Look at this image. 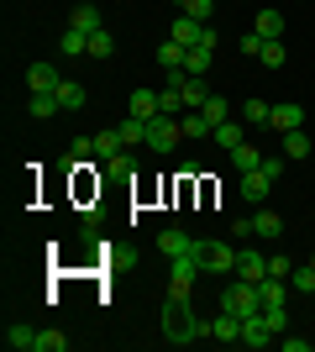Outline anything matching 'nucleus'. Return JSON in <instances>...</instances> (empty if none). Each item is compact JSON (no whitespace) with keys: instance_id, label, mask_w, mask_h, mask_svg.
I'll return each instance as SVG.
<instances>
[{"instance_id":"1","label":"nucleus","mask_w":315,"mask_h":352,"mask_svg":"<svg viewBox=\"0 0 315 352\" xmlns=\"http://www.w3.org/2000/svg\"><path fill=\"white\" fill-rule=\"evenodd\" d=\"M163 331H168V342H179V347H189V342H200L210 331V321H200L195 310H189V289H174V294H168Z\"/></svg>"},{"instance_id":"2","label":"nucleus","mask_w":315,"mask_h":352,"mask_svg":"<svg viewBox=\"0 0 315 352\" xmlns=\"http://www.w3.org/2000/svg\"><path fill=\"white\" fill-rule=\"evenodd\" d=\"M221 310H231V316H253V310H263V289H257L253 279H237L221 289Z\"/></svg>"},{"instance_id":"3","label":"nucleus","mask_w":315,"mask_h":352,"mask_svg":"<svg viewBox=\"0 0 315 352\" xmlns=\"http://www.w3.org/2000/svg\"><path fill=\"white\" fill-rule=\"evenodd\" d=\"M179 137H184V121L179 116H152L148 121V147H152V153H174Z\"/></svg>"},{"instance_id":"4","label":"nucleus","mask_w":315,"mask_h":352,"mask_svg":"<svg viewBox=\"0 0 315 352\" xmlns=\"http://www.w3.org/2000/svg\"><path fill=\"white\" fill-rule=\"evenodd\" d=\"M195 258L205 274H231L237 268V248H221V242H195Z\"/></svg>"},{"instance_id":"5","label":"nucleus","mask_w":315,"mask_h":352,"mask_svg":"<svg viewBox=\"0 0 315 352\" xmlns=\"http://www.w3.org/2000/svg\"><path fill=\"white\" fill-rule=\"evenodd\" d=\"M200 274H205V268H200L195 248H189V252H179V258H168V284H174V289H189V284H195Z\"/></svg>"},{"instance_id":"6","label":"nucleus","mask_w":315,"mask_h":352,"mask_svg":"<svg viewBox=\"0 0 315 352\" xmlns=\"http://www.w3.org/2000/svg\"><path fill=\"white\" fill-rule=\"evenodd\" d=\"M273 342V331H268V321H263V310H253V316H242V347H268Z\"/></svg>"},{"instance_id":"7","label":"nucleus","mask_w":315,"mask_h":352,"mask_svg":"<svg viewBox=\"0 0 315 352\" xmlns=\"http://www.w3.org/2000/svg\"><path fill=\"white\" fill-rule=\"evenodd\" d=\"M237 279H253V284H263V279H268V258H263V252H247V248H237Z\"/></svg>"},{"instance_id":"8","label":"nucleus","mask_w":315,"mask_h":352,"mask_svg":"<svg viewBox=\"0 0 315 352\" xmlns=\"http://www.w3.org/2000/svg\"><path fill=\"white\" fill-rule=\"evenodd\" d=\"M58 85H63V79H58L53 63H32V69H27V89H32V95H53Z\"/></svg>"},{"instance_id":"9","label":"nucleus","mask_w":315,"mask_h":352,"mask_svg":"<svg viewBox=\"0 0 315 352\" xmlns=\"http://www.w3.org/2000/svg\"><path fill=\"white\" fill-rule=\"evenodd\" d=\"M210 337L221 342V347L242 342V316H231V310H215V321H210Z\"/></svg>"},{"instance_id":"10","label":"nucleus","mask_w":315,"mask_h":352,"mask_svg":"<svg viewBox=\"0 0 315 352\" xmlns=\"http://www.w3.org/2000/svg\"><path fill=\"white\" fill-rule=\"evenodd\" d=\"M268 190H273V179L263 174V168H247V174H242V200L263 206V200H268Z\"/></svg>"},{"instance_id":"11","label":"nucleus","mask_w":315,"mask_h":352,"mask_svg":"<svg viewBox=\"0 0 315 352\" xmlns=\"http://www.w3.org/2000/svg\"><path fill=\"white\" fill-rule=\"evenodd\" d=\"M69 27H79V32H90V37H95V32L105 27V16H100V6H90V0H79L74 11H69Z\"/></svg>"},{"instance_id":"12","label":"nucleus","mask_w":315,"mask_h":352,"mask_svg":"<svg viewBox=\"0 0 315 352\" xmlns=\"http://www.w3.org/2000/svg\"><path fill=\"white\" fill-rule=\"evenodd\" d=\"M268 126H273V132H300V126H305V111L294 100H284V105H273V121H268Z\"/></svg>"},{"instance_id":"13","label":"nucleus","mask_w":315,"mask_h":352,"mask_svg":"<svg viewBox=\"0 0 315 352\" xmlns=\"http://www.w3.org/2000/svg\"><path fill=\"white\" fill-rule=\"evenodd\" d=\"M132 116H137V121L163 116V105H158V89H132Z\"/></svg>"},{"instance_id":"14","label":"nucleus","mask_w":315,"mask_h":352,"mask_svg":"<svg viewBox=\"0 0 315 352\" xmlns=\"http://www.w3.org/2000/svg\"><path fill=\"white\" fill-rule=\"evenodd\" d=\"M253 236H263V242L284 236V216H279V210H257L253 216Z\"/></svg>"},{"instance_id":"15","label":"nucleus","mask_w":315,"mask_h":352,"mask_svg":"<svg viewBox=\"0 0 315 352\" xmlns=\"http://www.w3.org/2000/svg\"><path fill=\"white\" fill-rule=\"evenodd\" d=\"M58 53H63V58H79V53H90V32L63 27V37H58Z\"/></svg>"},{"instance_id":"16","label":"nucleus","mask_w":315,"mask_h":352,"mask_svg":"<svg viewBox=\"0 0 315 352\" xmlns=\"http://www.w3.org/2000/svg\"><path fill=\"white\" fill-rule=\"evenodd\" d=\"M210 95H215V89H210V79H195V74L184 79V111H200Z\"/></svg>"},{"instance_id":"17","label":"nucleus","mask_w":315,"mask_h":352,"mask_svg":"<svg viewBox=\"0 0 315 352\" xmlns=\"http://www.w3.org/2000/svg\"><path fill=\"white\" fill-rule=\"evenodd\" d=\"M189 248H195V236H189V232H174V226L158 232V252H168V258H179V252H189Z\"/></svg>"},{"instance_id":"18","label":"nucleus","mask_w":315,"mask_h":352,"mask_svg":"<svg viewBox=\"0 0 315 352\" xmlns=\"http://www.w3.org/2000/svg\"><path fill=\"white\" fill-rule=\"evenodd\" d=\"M121 153H126V142H121V132L116 126H110V132H95V158H121Z\"/></svg>"},{"instance_id":"19","label":"nucleus","mask_w":315,"mask_h":352,"mask_svg":"<svg viewBox=\"0 0 315 352\" xmlns=\"http://www.w3.org/2000/svg\"><path fill=\"white\" fill-rule=\"evenodd\" d=\"M257 37H263V43H279V37H284V16L279 11H257Z\"/></svg>"},{"instance_id":"20","label":"nucleus","mask_w":315,"mask_h":352,"mask_svg":"<svg viewBox=\"0 0 315 352\" xmlns=\"http://www.w3.org/2000/svg\"><path fill=\"white\" fill-rule=\"evenodd\" d=\"M27 111H32V121H53L63 111V105H58V89H53V95H32Z\"/></svg>"},{"instance_id":"21","label":"nucleus","mask_w":315,"mask_h":352,"mask_svg":"<svg viewBox=\"0 0 315 352\" xmlns=\"http://www.w3.org/2000/svg\"><path fill=\"white\" fill-rule=\"evenodd\" d=\"M210 58H215V47H189V53H184V74L205 79V74H210Z\"/></svg>"},{"instance_id":"22","label":"nucleus","mask_w":315,"mask_h":352,"mask_svg":"<svg viewBox=\"0 0 315 352\" xmlns=\"http://www.w3.org/2000/svg\"><path fill=\"white\" fill-rule=\"evenodd\" d=\"M257 289H263V305H284L289 294H294V284H289V279H273V274H268Z\"/></svg>"},{"instance_id":"23","label":"nucleus","mask_w":315,"mask_h":352,"mask_svg":"<svg viewBox=\"0 0 315 352\" xmlns=\"http://www.w3.org/2000/svg\"><path fill=\"white\" fill-rule=\"evenodd\" d=\"M184 53H189V47L184 43H174V37H168V43H158V69H184Z\"/></svg>"},{"instance_id":"24","label":"nucleus","mask_w":315,"mask_h":352,"mask_svg":"<svg viewBox=\"0 0 315 352\" xmlns=\"http://www.w3.org/2000/svg\"><path fill=\"white\" fill-rule=\"evenodd\" d=\"M200 116L210 121V132H215V126H221V121H231V105H226V95H210V100L200 105Z\"/></svg>"},{"instance_id":"25","label":"nucleus","mask_w":315,"mask_h":352,"mask_svg":"<svg viewBox=\"0 0 315 352\" xmlns=\"http://www.w3.org/2000/svg\"><path fill=\"white\" fill-rule=\"evenodd\" d=\"M116 132H121V142H126V147H148V121L126 116V121L116 126Z\"/></svg>"},{"instance_id":"26","label":"nucleus","mask_w":315,"mask_h":352,"mask_svg":"<svg viewBox=\"0 0 315 352\" xmlns=\"http://www.w3.org/2000/svg\"><path fill=\"white\" fill-rule=\"evenodd\" d=\"M231 168H242V174H247V168H263V153H257L253 142H237L231 147Z\"/></svg>"},{"instance_id":"27","label":"nucleus","mask_w":315,"mask_h":352,"mask_svg":"<svg viewBox=\"0 0 315 352\" xmlns=\"http://www.w3.org/2000/svg\"><path fill=\"white\" fill-rule=\"evenodd\" d=\"M84 100H90L84 85H74V79H63V85H58V105H63V111H84Z\"/></svg>"},{"instance_id":"28","label":"nucleus","mask_w":315,"mask_h":352,"mask_svg":"<svg viewBox=\"0 0 315 352\" xmlns=\"http://www.w3.org/2000/svg\"><path fill=\"white\" fill-rule=\"evenodd\" d=\"M5 347H16V352H37V331H32V326H5Z\"/></svg>"},{"instance_id":"29","label":"nucleus","mask_w":315,"mask_h":352,"mask_svg":"<svg viewBox=\"0 0 315 352\" xmlns=\"http://www.w3.org/2000/svg\"><path fill=\"white\" fill-rule=\"evenodd\" d=\"M242 121H247V126H268V121H273V105L268 100H247V105H242Z\"/></svg>"},{"instance_id":"30","label":"nucleus","mask_w":315,"mask_h":352,"mask_svg":"<svg viewBox=\"0 0 315 352\" xmlns=\"http://www.w3.org/2000/svg\"><path fill=\"white\" fill-rule=\"evenodd\" d=\"M284 158H289V163L310 158V137H305V132H284Z\"/></svg>"},{"instance_id":"31","label":"nucleus","mask_w":315,"mask_h":352,"mask_svg":"<svg viewBox=\"0 0 315 352\" xmlns=\"http://www.w3.org/2000/svg\"><path fill=\"white\" fill-rule=\"evenodd\" d=\"M37 352H69V337L58 326H47V331H37Z\"/></svg>"},{"instance_id":"32","label":"nucleus","mask_w":315,"mask_h":352,"mask_svg":"<svg viewBox=\"0 0 315 352\" xmlns=\"http://www.w3.org/2000/svg\"><path fill=\"white\" fill-rule=\"evenodd\" d=\"M289 284H294V294H315V263H300L289 274Z\"/></svg>"},{"instance_id":"33","label":"nucleus","mask_w":315,"mask_h":352,"mask_svg":"<svg viewBox=\"0 0 315 352\" xmlns=\"http://www.w3.org/2000/svg\"><path fill=\"white\" fill-rule=\"evenodd\" d=\"M210 137H215V142H221L226 153H231V147H237V142H247V137H242V126H237V121H221V126H215V132H210Z\"/></svg>"},{"instance_id":"34","label":"nucleus","mask_w":315,"mask_h":352,"mask_svg":"<svg viewBox=\"0 0 315 352\" xmlns=\"http://www.w3.org/2000/svg\"><path fill=\"white\" fill-rule=\"evenodd\" d=\"M263 321H268L273 337H284V331H289V310L284 305H263Z\"/></svg>"},{"instance_id":"35","label":"nucleus","mask_w":315,"mask_h":352,"mask_svg":"<svg viewBox=\"0 0 315 352\" xmlns=\"http://www.w3.org/2000/svg\"><path fill=\"white\" fill-rule=\"evenodd\" d=\"M110 53H116V37H110V32H95V37H90V58H110Z\"/></svg>"},{"instance_id":"36","label":"nucleus","mask_w":315,"mask_h":352,"mask_svg":"<svg viewBox=\"0 0 315 352\" xmlns=\"http://www.w3.org/2000/svg\"><path fill=\"white\" fill-rule=\"evenodd\" d=\"M179 121H184V137H210V121L200 116V111H184Z\"/></svg>"},{"instance_id":"37","label":"nucleus","mask_w":315,"mask_h":352,"mask_svg":"<svg viewBox=\"0 0 315 352\" xmlns=\"http://www.w3.org/2000/svg\"><path fill=\"white\" fill-rule=\"evenodd\" d=\"M257 58H263V69H284V43H263V53H257Z\"/></svg>"},{"instance_id":"38","label":"nucleus","mask_w":315,"mask_h":352,"mask_svg":"<svg viewBox=\"0 0 315 352\" xmlns=\"http://www.w3.org/2000/svg\"><path fill=\"white\" fill-rule=\"evenodd\" d=\"M184 16H195V21H210V11H215V0H179Z\"/></svg>"},{"instance_id":"39","label":"nucleus","mask_w":315,"mask_h":352,"mask_svg":"<svg viewBox=\"0 0 315 352\" xmlns=\"http://www.w3.org/2000/svg\"><path fill=\"white\" fill-rule=\"evenodd\" d=\"M268 274H273V279H289V274H294V263H289V258H279V252H268Z\"/></svg>"},{"instance_id":"40","label":"nucleus","mask_w":315,"mask_h":352,"mask_svg":"<svg viewBox=\"0 0 315 352\" xmlns=\"http://www.w3.org/2000/svg\"><path fill=\"white\" fill-rule=\"evenodd\" d=\"M237 47L247 53V58H257V53H263V37H257V32H247V37H237Z\"/></svg>"},{"instance_id":"41","label":"nucleus","mask_w":315,"mask_h":352,"mask_svg":"<svg viewBox=\"0 0 315 352\" xmlns=\"http://www.w3.org/2000/svg\"><path fill=\"white\" fill-rule=\"evenodd\" d=\"M284 163H289V158H263V174L279 179V174H284Z\"/></svg>"},{"instance_id":"42","label":"nucleus","mask_w":315,"mask_h":352,"mask_svg":"<svg viewBox=\"0 0 315 352\" xmlns=\"http://www.w3.org/2000/svg\"><path fill=\"white\" fill-rule=\"evenodd\" d=\"M215 6H221V0H215Z\"/></svg>"}]
</instances>
